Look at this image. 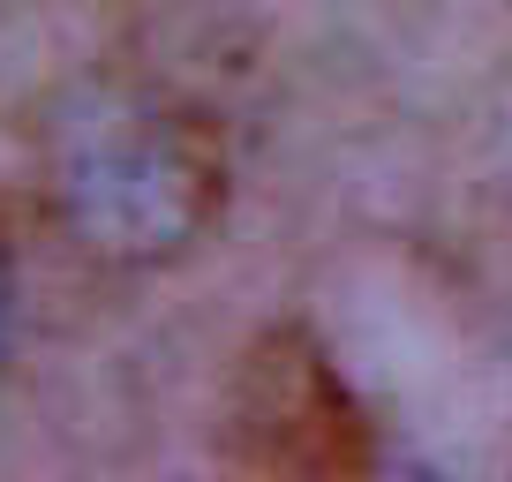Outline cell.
<instances>
[{
	"instance_id": "6da1fadb",
	"label": "cell",
	"mask_w": 512,
	"mask_h": 482,
	"mask_svg": "<svg viewBox=\"0 0 512 482\" xmlns=\"http://www.w3.org/2000/svg\"><path fill=\"white\" fill-rule=\"evenodd\" d=\"M53 219L113 264H166L211 226L226 159L204 113L159 91H83L46 136Z\"/></svg>"
},
{
	"instance_id": "7a4b0ae2",
	"label": "cell",
	"mask_w": 512,
	"mask_h": 482,
	"mask_svg": "<svg viewBox=\"0 0 512 482\" xmlns=\"http://www.w3.org/2000/svg\"><path fill=\"white\" fill-rule=\"evenodd\" d=\"M226 452L249 475H309L339 482L377 460L369 407L347 392L339 362L317 332L279 324L256 347H241L234 385H226Z\"/></svg>"
},
{
	"instance_id": "3957f363",
	"label": "cell",
	"mask_w": 512,
	"mask_h": 482,
	"mask_svg": "<svg viewBox=\"0 0 512 482\" xmlns=\"http://www.w3.org/2000/svg\"><path fill=\"white\" fill-rule=\"evenodd\" d=\"M8 332H16V264L0 249V347H8Z\"/></svg>"
}]
</instances>
